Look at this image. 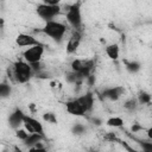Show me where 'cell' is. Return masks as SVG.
I'll return each instance as SVG.
<instances>
[{"mask_svg":"<svg viewBox=\"0 0 152 152\" xmlns=\"http://www.w3.org/2000/svg\"><path fill=\"white\" fill-rule=\"evenodd\" d=\"M43 139H44V135L38 134V133H31L28 135V138L24 141V145L27 146L28 148H31V147H34L38 142H42Z\"/></svg>","mask_w":152,"mask_h":152,"instance_id":"15","label":"cell"},{"mask_svg":"<svg viewBox=\"0 0 152 152\" xmlns=\"http://www.w3.org/2000/svg\"><path fill=\"white\" fill-rule=\"evenodd\" d=\"M124 119L120 118V116H112L109 119H107L106 121V125L108 127H113V128H120L124 126Z\"/></svg>","mask_w":152,"mask_h":152,"instance_id":"16","label":"cell"},{"mask_svg":"<svg viewBox=\"0 0 152 152\" xmlns=\"http://www.w3.org/2000/svg\"><path fill=\"white\" fill-rule=\"evenodd\" d=\"M146 137H147V139H148V140H151V141H152V126H151V127H148V128L146 129Z\"/></svg>","mask_w":152,"mask_h":152,"instance_id":"28","label":"cell"},{"mask_svg":"<svg viewBox=\"0 0 152 152\" xmlns=\"http://www.w3.org/2000/svg\"><path fill=\"white\" fill-rule=\"evenodd\" d=\"M104 52L108 56V58H110L113 61H116L119 58V55H120V48L116 43H112V44H108L104 48Z\"/></svg>","mask_w":152,"mask_h":152,"instance_id":"14","label":"cell"},{"mask_svg":"<svg viewBox=\"0 0 152 152\" xmlns=\"http://www.w3.org/2000/svg\"><path fill=\"white\" fill-rule=\"evenodd\" d=\"M95 68V59L93 58H75L70 64V69L72 72L80 75L84 80L93 75V70Z\"/></svg>","mask_w":152,"mask_h":152,"instance_id":"3","label":"cell"},{"mask_svg":"<svg viewBox=\"0 0 152 152\" xmlns=\"http://www.w3.org/2000/svg\"><path fill=\"white\" fill-rule=\"evenodd\" d=\"M40 31L52 40L61 42L68 31V26L58 20H51V21H46Z\"/></svg>","mask_w":152,"mask_h":152,"instance_id":"2","label":"cell"},{"mask_svg":"<svg viewBox=\"0 0 152 152\" xmlns=\"http://www.w3.org/2000/svg\"><path fill=\"white\" fill-rule=\"evenodd\" d=\"M11 93V86L7 83H1L0 86V94L2 97H7Z\"/></svg>","mask_w":152,"mask_h":152,"instance_id":"22","label":"cell"},{"mask_svg":"<svg viewBox=\"0 0 152 152\" xmlns=\"http://www.w3.org/2000/svg\"><path fill=\"white\" fill-rule=\"evenodd\" d=\"M138 104H139L138 100L132 97V99H128V100H126V101L124 102V108H125L126 110H128V112H133V110L137 109Z\"/></svg>","mask_w":152,"mask_h":152,"instance_id":"18","label":"cell"},{"mask_svg":"<svg viewBox=\"0 0 152 152\" xmlns=\"http://www.w3.org/2000/svg\"><path fill=\"white\" fill-rule=\"evenodd\" d=\"M65 19L74 30L81 31L82 27V13H81V2H74L65 6Z\"/></svg>","mask_w":152,"mask_h":152,"instance_id":"4","label":"cell"},{"mask_svg":"<svg viewBox=\"0 0 152 152\" xmlns=\"http://www.w3.org/2000/svg\"><path fill=\"white\" fill-rule=\"evenodd\" d=\"M30 134H31V133H28L25 128H18V129H15V135H17V138L20 139L23 142L28 138Z\"/></svg>","mask_w":152,"mask_h":152,"instance_id":"20","label":"cell"},{"mask_svg":"<svg viewBox=\"0 0 152 152\" xmlns=\"http://www.w3.org/2000/svg\"><path fill=\"white\" fill-rule=\"evenodd\" d=\"M125 64H126V69L128 70V71H131V72H137L139 69H140V64L138 63V62H127V61H125Z\"/></svg>","mask_w":152,"mask_h":152,"instance_id":"21","label":"cell"},{"mask_svg":"<svg viewBox=\"0 0 152 152\" xmlns=\"http://www.w3.org/2000/svg\"><path fill=\"white\" fill-rule=\"evenodd\" d=\"M15 44L20 48H31V46H36L42 44L36 37H33L32 34L28 33H19L15 37Z\"/></svg>","mask_w":152,"mask_h":152,"instance_id":"10","label":"cell"},{"mask_svg":"<svg viewBox=\"0 0 152 152\" xmlns=\"http://www.w3.org/2000/svg\"><path fill=\"white\" fill-rule=\"evenodd\" d=\"M43 119H44L45 121L50 122V124H56V122H57V119H56V116H55L53 113H45V114L43 115Z\"/></svg>","mask_w":152,"mask_h":152,"instance_id":"24","label":"cell"},{"mask_svg":"<svg viewBox=\"0 0 152 152\" xmlns=\"http://www.w3.org/2000/svg\"><path fill=\"white\" fill-rule=\"evenodd\" d=\"M78 100L82 102V104L84 106V108L87 109V112H90V110L93 109V107H94V102H95L93 93L88 91V93L83 94L82 96H78Z\"/></svg>","mask_w":152,"mask_h":152,"instance_id":"13","label":"cell"},{"mask_svg":"<svg viewBox=\"0 0 152 152\" xmlns=\"http://www.w3.org/2000/svg\"><path fill=\"white\" fill-rule=\"evenodd\" d=\"M103 139H104L106 141H109V142L119 141V138L116 137V133H115V132H106L104 135H103Z\"/></svg>","mask_w":152,"mask_h":152,"instance_id":"23","label":"cell"},{"mask_svg":"<svg viewBox=\"0 0 152 152\" xmlns=\"http://www.w3.org/2000/svg\"><path fill=\"white\" fill-rule=\"evenodd\" d=\"M65 109L69 114L75 115V116H83V115H86V113H88L87 109L84 108V106L82 104V102L78 100V97L66 101Z\"/></svg>","mask_w":152,"mask_h":152,"instance_id":"7","label":"cell"},{"mask_svg":"<svg viewBox=\"0 0 152 152\" xmlns=\"http://www.w3.org/2000/svg\"><path fill=\"white\" fill-rule=\"evenodd\" d=\"M24 128L28 132V133H38L44 135V127L43 125L34 118L30 116V115H25L24 118Z\"/></svg>","mask_w":152,"mask_h":152,"instance_id":"8","label":"cell"},{"mask_svg":"<svg viewBox=\"0 0 152 152\" xmlns=\"http://www.w3.org/2000/svg\"><path fill=\"white\" fill-rule=\"evenodd\" d=\"M44 51H45V46H44L43 44L27 48V49L24 51V53H23L24 61L27 62L28 64L39 63V62L42 61V57H43V55H44Z\"/></svg>","mask_w":152,"mask_h":152,"instance_id":"6","label":"cell"},{"mask_svg":"<svg viewBox=\"0 0 152 152\" xmlns=\"http://www.w3.org/2000/svg\"><path fill=\"white\" fill-rule=\"evenodd\" d=\"M62 11V7L61 5H57V6H51V5H46L44 2L39 4L36 8V12L38 14L39 18H42L45 23L46 21H51L53 20V18L56 15H58Z\"/></svg>","mask_w":152,"mask_h":152,"instance_id":"5","label":"cell"},{"mask_svg":"<svg viewBox=\"0 0 152 152\" xmlns=\"http://www.w3.org/2000/svg\"><path fill=\"white\" fill-rule=\"evenodd\" d=\"M81 42H82V33H81V31L74 30V31L71 32L70 37L68 38V42H66V46H65L66 53L71 55V53L76 52L77 49H78L80 45H81Z\"/></svg>","mask_w":152,"mask_h":152,"instance_id":"9","label":"cell"},{"mask_svg":"<svg viewBox=\"0 0 152 152\" xmlns=\"http://www.w3.org/2000/svg\"><path fill=\"white\" fill-rule=\"evenodd\" d=\"M119 142H121V144H122V146H124V147H125V148H126L128 152H142V151H137V150L132 148V147H131V146H128V145H127L125 141H121L120 139H119Z\"/></svg>","mask_w":152,"mask_h":152,"instance_id":"26","label":"cell"},{"mask_svg":"<svg viewBox=\"0 0 152 152\" xmlns=\"http://www.w3.org/2000/svg\"><path fill=\"white\" fill-rule=\"evenodd\" d=\"M27 152H48V150L45 147H31Z\"/></svg>","mask_w":152,"mask_h":152,"instance_id":"25","label":"cell"},{"mask_svg":"<svg viewBox=\"0 0 152 152\" xmlns=\"http://www.w3.org/2000/svg\"><path fill=\"white\" fill-rule=\"evenodd\" d=\"M74 132H76L77 134H81V133L84 132V127L81 126V125H76V126L74 127Z\"/></svg>","mask_w":152,"mask_h":152,"instance_id":"27","label":"cell"},{"mask_svg":"<svg viewBox=\"0 0 152 152\" xmlns=\"http://www.w3.org/2000/svg\"><path fill=\"white\" fill-rule=\"evenodd\" d=\"M125 94V88L122 86H116V87H110L104 89L101 93L102 99L104 100H109V101H116L119 100L122 95Z\"/></svg>","mask_w":152,"mask_h":152,"instance_id":"11","label":"cell"},{"mask_svg":"<svg viewBox=\"0 0 152 152\" xmlns=\"http://www.w3.org/2000/svg\"><path fill=\"white\" fill-rule=\"evenodd\" d=\"M26 114H24V112L19 108H17L14 112H12L8 116V122L10 126L14 129H18L20 127V125H24V118Z\"/></svg>","mask_w":152,"mask_h":152,"instance_id":"12","label":"cell"},{"mask_svg":"<svg viewBox=\"0 0 152 152\" xmlns=\"http://www.w3.org/2000/svg\"><path fill=\"white\" fill-rule=\"evenodd\" d=\"M32 74H33V70L31 64H28L25 61H15L7 68L8 78L20 84L27 83L31 80Z\"/></svg>","mask_w":152,"mask_h":152,"instance_id":"1","label":"cell"},{"mask_svg":"<svg viewBox=\"0 0 152 152\" xmlns=\"http://www.w3.org/2000/svg\"><path fill=\"white\" fill-rule=\"evenodd\" d=\"M137 100L140 104H150L151 101H152V95L147 91H140Z\"/></svg>","mask_w":152,"mask_h":152,"instance_id":"17","label":"cell"},{"mask_svg":"<svg viewBox=\"0 0 152 152\" xmlns=\"http://www.w3.org/2000/svg\"><path fill=\"white\" fill-rule=\"evenodd\" d=\"M142 129H144V128H142L141 126H139V125H137V124L132 126V131H133L134 133H137V132H139V131H142Z\"/></svg>","mask_w":152,"mask_h":152,"instance_id":"29","label":"cell"},{"mask_svg":"<svg viewBox=\"0 0 152 152\" xmlns=\"http://www.w3.org/2000/svg\"><path fill=\"white\" fill-rule=\"evenodd\" d=\"M138 144L142 148V152H152V141L151 140H139Z\"/></svg>","mask_w":152,"mask_h":152,"instance_id":"19","label":"cell"}]
</instances>
